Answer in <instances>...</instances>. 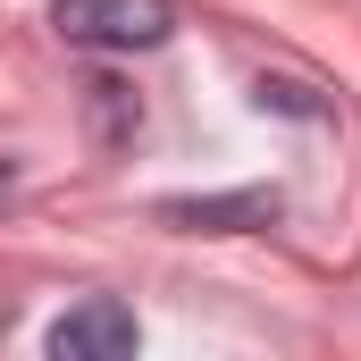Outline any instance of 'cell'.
<instances>
[{"instance_id": "cell-5", "label": "cell", "mask_w": 361, "mask_h": 361, "mask_svg": "<svg viewBox=\"0 0 361 361\" xmlns=\"http://www.w3.org/2000/svg\"><path fill=\"white\" fill-rule=\"evenodd\" d=\"M252 101H261V109H286V118H319V101H311V92H302V85H277V76H261Z\"/></svg>"}, {"instance_id": "cell-2", "label": "cell", "mask_w": 361, "mask_h": 361, "mask_svg": "<svg viewBox=\"0 0 361 361\" xmlns=\"http://www.w3.org/2000/svg\"><path fill=\"white\" fill-rule=\"evenodd\" d=\"M51 361H126L143 345V328H135V311L118 302V294H85L76 311H59L51 319Z\"/></svg>"}, {"instance_id": "cell-1", "label": "cell", "mask_w": 361, "mask_h": 361, "mask_svg": "<svg viewBox=\"0 0 361 361\" xmlns=\"http://www.w3.org/2000/svg\"><path fill=\"white\" fill-rule=\"evenodd\" d=\"M51 25L76 51H160L177 34V0H51Z\"/></svg>"}, {"instance_id": "cell-4", "label": "cell", "mask_w": 361, "mask_h": 361, "mask_svg": "<svg viewBox=\"0 0 361 361\" xmlns=\"http://www.w3.org/2000/svg\"><path fill=\"white\" fill-rule=\"evenodd\" d=\"M85 109H92V135H101L109 152H118V143H126V135L143 126V109H135V92L118 85V76H92V85H85Z\"/></svg>"}, {"instance_id": "cell-3", "label": "cell", "mask_w": 361, "mask_h": 361, "mask_svg": "<svg viewBox=\"0 0 361 361\" xmlns=\"http://www.w3.org/2000/svg\"><path fill=\"white\" fill-rule=\"evenodd\" d=\"M160 219L185 227V235H252L277 219V185H252V193H177L160 202Z\"/></svg>"}]
</instances>
